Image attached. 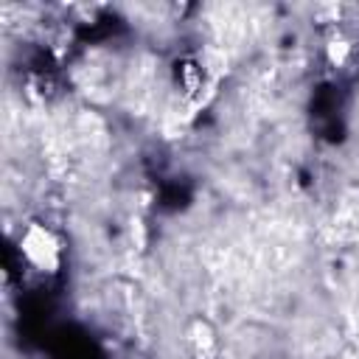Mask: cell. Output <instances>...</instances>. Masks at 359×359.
<instances>
[{"mask_svg": "<svg viewBox=\"0 0 359 359\" xmlns=\"http://www.w3.org/2000/svg\"><path fill=\"white\" fill-rule=\"evenodd\" d=\"M191 345H194L196 359H213V353H216V339H213V331H210L208 323L196 320V323L191 325Z\"/></svg>", "mask_w": 359, "mask_h": 359, "instance_id": "2", "label": "cell"}, {"mask_svg": "<svg viewBox=\"0 0 359 359\" xmlns=\"http://www.w3.org/2000/svg\"><path fill=\"white\" fill-rule=\"evenodd\" d=\"M20 250L25 255V261L31 266H36L39 272H56L59 261H62V244L53 236V230H48L39 222H31L20 238Z\"/></svg>", "mask_w": 359, "mask_h": 359, "instance_id": "1", "label": "cell"}, {"mask_svg": "<svg viewBox=\"0 0 359 359\" xmlns=\"http://www.w3.org/2000/svg\"><path fill=\"white\" fill-rule=\"evenodd\" d=\"M348 53H351V42H348V39H342V36H331V39H328V45H325V56H328L331 65L339 67V65L348 59Z\"/></svg>", "mask_w": 359, "mask_h": 359, "instance_id": "3", "label": "cell"}]
</instances>
